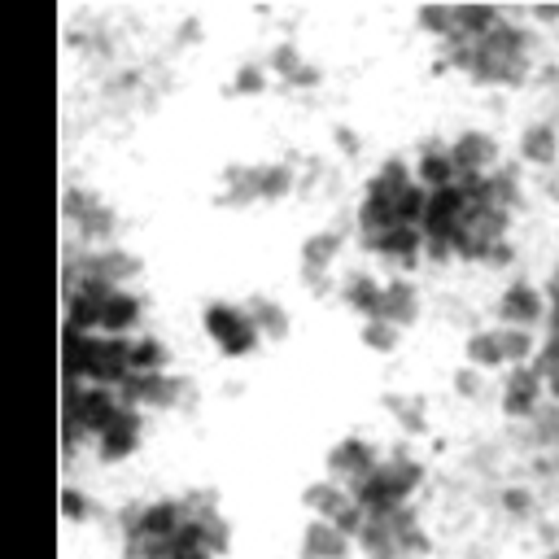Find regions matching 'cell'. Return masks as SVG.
<instances>
[{"mask_svg":"<svg viewBox=\"0 0 559 559\" xmlns=\"http://www.w3.org/2000/svg\"><path fill=\"white\" fill-rule=\"evenodd\" d=\"M210 332H214V337H219L228 350H245L249 341H254V332H249V319H245V315H232V311H214Z\"/></svg>","mask_w":559,"mask_h":559,"instance_id":"6da1fadb","label":"cell"}]
</instances>
